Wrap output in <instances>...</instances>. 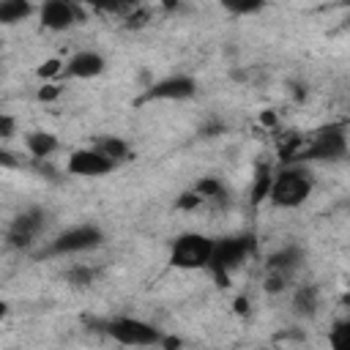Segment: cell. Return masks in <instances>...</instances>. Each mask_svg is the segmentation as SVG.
<instances>
[{
  "label": "cell",
  "mask_w": 350,
  "mask_h": 350,
  "mask_svg": "<svg viewBox=\"0 0 350 350\" xmlns=\"http://www.w3.org/2000/svg\"><path fill=\"white\" fill-rule=\"evenodd\" d=\"M202 202V197L197 194V191H186L180 200H178V208H197Z\"/></svg>",
  "instance_id": "obj_24"
},
{
  "label": "cell",
  "mask_w": 350,
  "mask_h": 350,
  "mask_svg": "<svg viewBox=\"0 0 350 350\" xmlns=\"http://www.w3.org/2000/svg\"><path fill=\"white\" fill-rule=\"evenodd\" d=\"M194 191H197L202 200H211V202H224V200H227V191H224V186H221L216 178H202Z\"/></svg>",
  "instance_id": "obj_18"
},
{
  "label": "cell",
  "mask_w": 350,
  "mask_h": 350,
  "mask_svg": "<svg viewBox=\"0 0 350 350\" xmlns=\"http://www.w3.org/2000/svg\"><path fill=\"white\" fill-rule=\"evenodd\" d=\"M38 16H41V25L46 30H68L77 22L79 11L71 3H66V0H49V3L41 5Z\"/></svg>",
  "instance_id": "obj_11"
},
{
  "label": "cell",
  "mask_w": 350,
  "mask_h": 350,
  "mask_svg": "<svg viewBox=\"0 0 350 350\" xmlns=\"http://www.w3.org/2000/svg\"><path fill=\"white\" fill-rule=\"evenodd\" d=\"M301 249L298 246H284L282 252L271 254L268 262H265V290L268 293H279L290 284L293 273L298 271L301 265Z\"/></svg>",
  "instance_id": "obj_7"
},
{
  "label": "cell",
  "mask_w": 350,
  "mask_h": 350,
  "mask_svg": "<svg viewBox=\"0 0 350 350\" xmlns=\"http://www.w3.org/2000/svg\"><path fill=\"white\" fill-rule=\"evenodd\" d=\"M104 331L109 339H115L118 345H126V347H153V345H164V334L145 323V320H137V317H115V320H107L104 323Z\"/></svg>",
  "instance_id": "obj_4"
},
{
  "label": "cell",
  "mask_w": 350,
  "mask_h": 350,
  "mask_svg": "<svg viewBox=\"0 0 350 350\" xmlns=\"http://www.w3.org/2000/svg\"><path fill=\"white\" fill-rule=\"evenodd\" d=\"M213 243L216 241L202 235V232H183L170 246V265L172 268H183V271L208 268L211 265V254H213Z\"/></svg>",
  "instance_id": "obj_3"
},
{
  "label": "cell",
  "mask_w": 350,
  "mask_h": 350,
  "mask_svg": "<svg viewBox=\"0 0 350 350\" xmlns=\"http://www.w3.org/2000/svg\"><path fill=\"white\" fill-rule=\"evenodd\" d=\"M345 156H347V137L339 126L320 129L301 148V161H342Z\"/></svg>",
  "instance_id": "obj_5"
},
{
  "label": "cell",
  "mask_w": 350,
  "mask_h": 350,
  "mask_svg": "<svg viewBox=\"0 0 350 350\" xmlns=\"http://www.w3.org/2000/svg\"><path fill=\"white\" fill-rule=\"evenodd\" d=\"M101 156H107V159H112L115 164L118 161H123L126 156H129V145L120 139V137H101V139H96V145H93Z\"/></svg>",
  "instance_id": "obj_16"
},
{
  "label": "cell",
  "mask_w": 350,
  "mask_h": 350,
  "mask_svg": "<svg viewBox=\"0 0 350 350\" xmlns=\"http://www.w3.org/2000/svg\"><path fill=\"white\" fill-rule=\"evenodd\" d=\"M0 161H3V167H14V159L8 150H0Z\"/></svg>",
  "instance_id": "obj_26"
},
{
  "label": "cell",
  "mask_w": 350,
  "mask_h": 350,
  "mask_svg": "<svg viewBox=\"0 0 350 350\" xmlns=\"http://www.w3.org/2000/svg\"><path fill=\"white\" fill-rule=\"evenodd\" d=\"M60 96V88L57 85H44L41 90H38V101H52V98H57Z\"/></svg>",
  "instance_id": "obj_25"
},
{
  "label": "cell",
  "mask_w": 350,
  "mask_h": 350,
  "mask_svg": "<svg viewBox=\"0 0 350 350\" xmlns=\"http://www.w3.org/2000/svg\"><path fill=\"white\" fill-rule=\"evenodd\" d=\"M271 183H273V175L268 167H260L257 170V178H254V189H252V202H260L262 197L271 194Z\"/></svg>",
  "instance_id": "obj_19"
},
{
  "label": "cell",
  "mask_w": 350,
  "mask_h": 350,
  "mask_svg": "<svg viewBox=\"0 0 350 350\" xmlns=\"http://www.w3.org/2000/svg\"><path fill=\"white\" fill-rule=\"evenodd\" d=\"M66 279H68L74 287H88V284L93 282V271H90L88 265H74V268H68Z\"/></svg>",
  "instance_id": "obj_20"
},
{
  "label": "cell",
  "mask_w": 350,
  "mask_h": 350,
  "mask_svg": "<svg viewBox=\"0 0 350 350\" xmlns=\"http://www.w3.org/2000/svg\"><path fill=\"white\" fill-rule=\"evenodd\" d=\"M328 347L331 350H350V317L347 320H339L328 331Z\"/></svg>",
  "instance_id": "obj_17"
},
{
  "label": "cell",
  "mask_w": 350,
  "mask_h": 350,
  "mask_svg": "<svg viewBox=\"0 0 350 350\" xmlns=\"http://www.w3.org/2000/svg\"><path fill=\"white\" fill-rule=\"evenodd\" d=\"M224 8L232 14H254L262 8V3H224Z\"/></svg>",
  "instance_id": "obj_21"
},
{
  "label": "cell",
  "mask_w": 350,
  "mask_h": 350,
  "mask_svg": "<svg viewBox=\"0 0 350 350\" xmlns=\"http://www.w3.org/2000/svg\"><path fill=\"white\" fill-rule=\"evenodd\" d=\"M66 170L71 175H79V178H98V175H107L115 170V161L101 156L96 148H79L68 156L66 161Z\"/></svg>",
  "instance_id": "obj_8"
},
{
  "label": "cell",
  "mask_w": 350,
  "mask_h": 350,
  "mask_svg": "<svg viewBox=\"0 0 350 350\" xmlns=\"http://www.w3.org/2000/svg\"><path fill=\"white\" fill-rule=\"evenodd\" d=\"M44 219H46V213H44L41 208H27V211H22V213L11 221V227H8V243L16 246V249L30 246L33 238L41 232Z\"/></svg>",
  "instance_id": "obj_10"
},
{
  "label": "cell",
  "mask_w": 350,
  "mask_h": 350,
  "mask_svg": "<svg viewBox=\"0 0 350 350\" xmlns=\"http://www.w3.org/2000/svg\"><path fill=\"white\" fill-rule=\"evenodd\" d=\"M0 137L3 139H8V137H14V118L11 115H0Z\"/></svg>",
  "instance_id": "obj_23"
},
{
  "label": "cell",
  "mask_w": 350,
  "mask_h": 350,
  "mask_svg": "<svg viewBox=\"0 0 350 350\" xmlns=\"http://www.w3.org/2000/svg\"><path fill=\"white\" fill-rule=\"evenodd\" d=\"M57 71H63L60 60H46V63H44L41 68H38V77H44V79H46V77H55Z\"/></svg>",
  "instance_id": "obj_22"
},
{
  "label": "cell",
  "mask_w": 350,
  "mask_h": 350,
  "mask_svg": "<svg viewBox=\"0 0 350 350\" xmlns=\"http://www.w3.org/2000/svg\"><path fill=\"white\" fill-rule=\"evenodd\" d=\"M25 145H27V153L36 156V159H44L49 153L57 150V137L49 134V131H30L25 137Z\"/></svg>",
  "instance_id": "obj_13"
},
{
  "label": "cell",
  "mask_w": 350,
  "mask_h": 350,
  "mask_svg": "<svg viewBox=\"0 0 350 350\" xmlns=\"http://www.w3.org/2000/svg\"><path fill=\"white\" fill-rule=\"evenodd\" d=\"M33 14V5L27 0H3L0 3V22L3 25H14V22H22L25 16Z\"/></svg>",
  "instance_id": "obj_14"
},
{
  "label": "cell",
  "mask_w": 350,
  "mask_h": 350,
  "mask_svg": "<svg viewBox=\"0 0 350 350\" xmlns=\"http://www.w3.org/2000/svg\"><path fill=\"white\" fill-rule=\"evenodd\" d=\"M254 252V235H230V238H219L213 243V254H211V271L219 279L221 287L230 284V273L235 268H241L246 262V257Z\"/></svg>",
  "instance_id": "obj_2"
},
{
  "label": "cell",
  "mask_w": 350,
  "mask_h": 350,
  "mask_svg": "<svg viewBox=\"0 0 350 350\" xmlns=\"http://www.w3.org/2000/svg\"><path fill=\"white\" fill-rule=\"evenodd\" d=\"M194 93H197V82L191 77L178 74V77H167V79L153 82L145 90L142 101H183V98H191Z\"/></svg>",
  "instance_id": "obj_9"
},
{
  "label": "cell",
  "mask_w": 350,
  "mask_h": 350,
  "mask_svg": "<svg viewBox=\"0 0 350 350\" xmlns=\"http://www.w3.org/2000/svg\"><path fill=\"white\" fill-rule=\"evenodd\" d=\"M101 71H104V57L98 52H77L66 63V74L77 79H90V77H98Z\"/></svg>",
  "instance_id": "obj_12"
},
{
  "label": "cell",
  "mask_w": 350,
  "mask_h": 350,
  "mask_svg": "<svg viewBox=\"0 0 350 350\" xmlns=\"http://www.w3.org/2000/svg\"><path fill=\"white\" fill-rule=\"evenodd\" d=\"M101 241H104V235L96 224H77V227L60 232L49 243L46 254H79V252H90V249L101 246Z\"/></svg>",
  "instance_id": "obj_6"
},
{
  "label": "cell",
  "mask_w": 350,
  "mask_h": 350,
  "mask_svg": "<svg viewBox=\"0 0 350 350\" xmlns=\"http://www.w3.org/2000/svg\"><path fill=\"white\" fill-rule=\"evenodd\" d=\"M312 186H314V180H312L309 170H304L298 164H290V167H284L273 175L268 200L276 208H298L312 194Z\"/></svg>",
  "instance_id": "obj_1"
},
{
  "label": "cell",
  "mask_w": 350,
  "mask_h": 350,
  "mask_svg": "<svg viewBox=\"0 0 350 350\" xmlns=\"http://www.w3.org/2000/svg\"><path fill=\"white\" fill-rule=\"evenodd\" d=\"M293 312L301 317H312L317 312V287L306 284L293 295Z\"/></svg>",
  "instance_id": "obj_15"
}]
</instances>
